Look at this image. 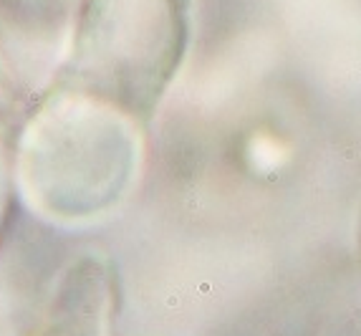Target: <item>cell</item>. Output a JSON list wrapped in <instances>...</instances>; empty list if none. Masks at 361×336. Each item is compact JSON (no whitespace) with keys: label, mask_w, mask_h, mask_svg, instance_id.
Instances as JSON below:
<instances>
[{"label":"cell","mask_w":361,"mask_h":336,"mask_svg":"<svg viewBox=\"0 0 361 336\" xmlns=\"http://www.w3.org/2000/svg\"><path fill=\"white\" fill-rule=\"evenodd\" d=\"M187 46L182 0H83L73 28L68 84L147 114Z\"/></svg>","instance_id":"obj_1"},{"label":"cell","mask_w":361,"mask_h":336,"mask_svg":"<svg viewBox=\"0 0 361 336\" xmlns=\"http://www.w3.org/2000/svg\"><path fill=\"white\" fill-rule=\"evenodd\" d=\"M15 104V91H13V73L5 66L3 56H0V111L3 106H13Z\"/></svg>","instance_id":"obj_2"},{"label":"cell","mask_w":361,"mask_h":336,"mask_svg":"<svg viewBox=\"0 0 361 336\" xmlns=\"http://www.w3.org/2000/svg\"><path fill=\"white\" fill-rule=\"evenodd\" d=\"M3 217H5V177L0 172V222H3Z\"/></svg>","instance_id":"obj_3"}]
</instances>
